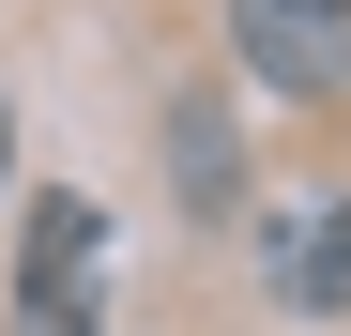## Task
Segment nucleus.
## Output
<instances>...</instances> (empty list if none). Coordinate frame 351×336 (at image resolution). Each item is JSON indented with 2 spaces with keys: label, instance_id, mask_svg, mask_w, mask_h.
<instances>
[{
  "label": "nucleus",
  "instance_id": "obj_1",
  "mask_svg": "<svg viewBox=\"0 0 351 336\" xmlns=\"http://www.w3.org/2000/svg\"><path fill=\"white\" fill-rule=\"evenodd\" d=\"M92 321H107V214L77 184H46L16 230V336H92Z\"/></svg>",
  "mask_w": 351,
  "mask_h": 336
},
{
  "label": "nucleus",
  "instance_id": "obj_3",
  "mask_svg": "<svg viewBox=\"0 0 351 336\" xmlns=\"http://www.w3.org/2000/svg\"><path fill=\"white\" fill-rule=\"evenodd\" d=\"M229 31L275 92H351V16H321V0H229Z\"/></svg>",
  "mask_w": 351,
  "mask_h": 336
},
{
  "label": "nucleus",
  "instance_id": "obj_5",
  "mask_svg": "<svg viewBox=\"0 0 351 336\" xmlns=\"http://www.w3.org/2000/svg\"><path fill=\"white\" fill-rule=\"evenodd\" d=\"M0 168H16V92H0Z\"/></svg>",
  "mask_w": 351,
  "mask_h": 336
},
{
  "label": "nucleus",
  "instance_id": "obj_4",
  "mask_svg": "<svg viewBox=\"0 0 351 336\" xmlns=\"http://www.w3.org/2000/svg\"><path fill=\"white\" fill-rule=\"evenodd\" d=\"M168 153H184V184H199V199H229V168H245V153H229V123H214V107H184V138H168Z\"/></svg>",
  "mask_w": 351,
  "mask_h": 336
},
{
  "label": "nucleus",
  "instance_id": "obj_2",
  "mask_svg": "<svg viewBox=\"0 0 351 336\" xmlns=\"http://www.w3.org/2000/svg\"><path fill=\"white\" fill-rule=\"evenodd\" d=\"M260 275H275V306L336 321V306H351V214H336V199H275V214H260Z\"/></svg>",
  "mask_w": 351,
  "mask_h": 336
},
{
  "label": "nucleus",
  "instance_id": "obj_6",
  "mask_svg": "<svg viewBox=\"0 0 351 336\" xmlns=\"http://www.w3.org/2000/svg\"><path fill=\"white\" fill-rule=\"evenodd\" d=\"M321 16H351V0H321Z\"/></svg>",
  "mask_w": 351,
  "mask_h": 336
}]
</instances>
